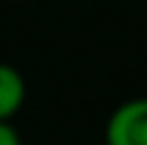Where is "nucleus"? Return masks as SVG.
Listing matches in <instances>:
<instances>
[{
	"instance_id": "nucleus-1",
	"label": "nucleus",
	"mask_w": 147,
	"mask_h": 145,
	"mask_svg": "<svg viewBox=\"0 0 147 145\" xmlns=\"http://www.w3.org/2000/svg\"><path fill=\"white\" fill-rule=\"evenodd\" d=\"M106 145H147V99H131L112 112Z\"/></svg>"
},
{
	"instance_id": "nucleus-2",
	"label": "nucleus",
	"mask_w": 147,
	"mask_h": 145,
	"mask_svg": "<svg viewBox=\"0 0 147 145\" xmlns=\"http://www.w3.org/2000/svg\"><path fill=\"white\" fill-rule=\"evenodd\" d=\"M25 101V80L8 63H0V120H11Z\"/></svg>"
},
{
	"instance_id": "nucleus-3",
	"label": "nucleus",
	"mask_w": 147,
	"mask_h": 145,
	"mask_svg": "<svg viewBox=\"0 0 147 145\" xmlns=\"http://www.w3.org/2000/svg\"><path fill=\"white\" fill-rule=\"evenodd\" d=\"M0 145H22L19 134L14 131V126L8 120H0Z\"/></svg>"
}]
</instances>
